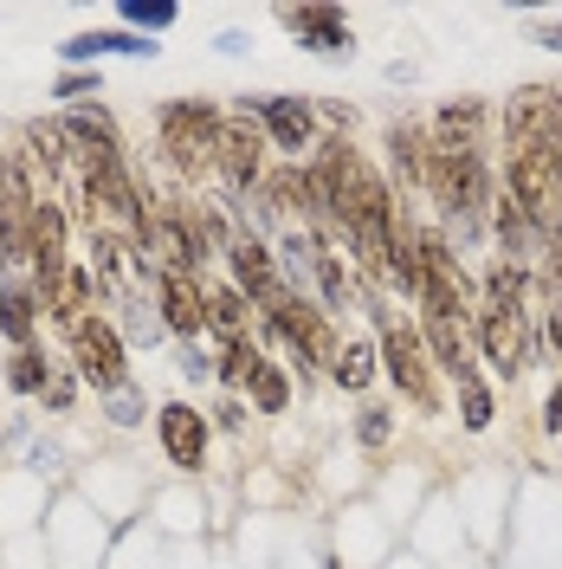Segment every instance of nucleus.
Wrapping results in <instances>:
<instances>
[{
  "mask_svg": "<svg viewBox=\"0 0 562 569\" xmlns=\"http://www.w3.org/2000/svg\"><path fill=\"white\" fill-rule=\"evenodd\" d=\"M33 323H39V298L20 291V284H7V291H0V337H7L13 350H33Z\"/></svg>",
  "mask_w": 562,
  "mask_h": 569,
  "instance_id": "nucleus-20",
  "label": "nucleus"
},
{
  "mask_svg": "<svg viewBox=\"0 0 562 569\" xmlns=\"http://www.w3.org/2000/svg\"><path fill=\"white\" fill-rule=\"evenodd\" d=\"M91 298H98V272H91V266H66V279L52 284L39 305H46V318H59L71 330V323L91 318Z\"/></svg>",
  "mask_w": 562,
  "mask_h": 569,
  "instance_id": "nucleus-17",
  "label": "nucleus"
},
{
  "mask_svg": "<svg viewBox=\"0 0 562 569\" xmlns=\"http://www.w3.org/2000/svg\"><path fill=\"white\" fill-rule=\"evenodd\" d=\"M33 213H39L33 156L27 149H7L0 156V259H27V247H33Z\"/></svg>",
  "mask_w": 562,
  "mask_h": 569,
  "instance_id": "nucleus-3",
  "label": "nucleus"
},
{
  "mask_svg": "<svg viewBox=\"0 0 562 569\" xmlns=\"http://www.w3.org/2000/svg\"><path fill=\"white\" fill-rule=\"evenodd\" d=\"M7 382H13L20 395H46V389H52L46 356H39V350H13V362H7Z\"/></svg>",
  "mask_w": 562,
  "mask_h": 569,
  "instance_id": "nucleus-27",
  "label": "nucleus"
},
{
  "mask_svg": "<svg viewBox=\"0 0 562 569\" xmlns=\"http://www.w3.org/2000/svg\"><path fill=\"white\" fill-rule=\"evenodd\" d=\"M71 59H98V52H155L149 39H130V33H78L66 46Z\"/></svg>",
  "mask_w": 562,
  "mask_h": 569,
  "instance_id": "nucleus-26",
  "label": "nucleus"
},
{
  "mask_svg": "<svg viewBox=\"0 0 562 569\" xmlns=\"http://www.w3.org/2000/svg\"><path fill=\"white\" fill-rule=\"evenodd\" d=\"M388 149H394V169L414 181V188H426V176H433V137H426L421 123H394L388 130Z\"/></svg>",
  "mask_w": 562,
  "mask_h": 569,
  "instance_id": "nucleus-19",
  "label": "nucleus"
},
{
  "mask_svg": "<svg viewBox=\"0 0 562 569\" xmlns=\"http://www.w3.org/2000/svg\"><path fill=\"white\" fill-rule=\"evenodd\" d=\"M247 389H252V408H259V415H284V408H291V376H284L272 356H259V369H252Z\"/></svg>",
  "mask_w": 562,
  "mask_h": 569,
  "instance_id": "nucleus-24",
  "label": "nucleus"
},
{
  "mask_svg": "<svg viewBox=\"0 0 562 569\" xmlns=\"http://www.w3.org/2000/svg\"><path fill=\"white\" fill-rule=\"evenodd\" d=\"M123 20H137V27H169V20H175V7H123Z\"/></svg>",
  "mask_w": 562,
  "mask_h": 569,
  "instance_id": "nucleus-30",
  "label": "nucleus"
},
{
  "mask_svg": "<svg viewBox=\"0 0 562 569\" xmlns=\"http://www.w3.org/2000/svg\"><path fill=\"white\" fill-rule=\"evenodd\" d=\"M162 149H169V162H175L181 176H208L213 162H220V123H227V110H213L208 98H175V104H162Z\"/></svg>",
  "mask_w": 562,
  "mask_h": 569,
  "instance_id": "nucleus-1",
  "label": "nucleus"
},
{
  "mask_svg": "<svg viewBox=\"0 0 562 569\" xmlns=\"http://www.w3.org/2000/svg\"><path fill=\"white\" fill-rule=\"evenodd\" d=\"M543 427H550V433H562V382L550 389V401H543Z\"/></svg>",
  "mask_w": 562,
  "mask_h": 569,
  "instance_id": "nucleus-31",
  "label": "nucleus"
},
{
  "mask_svg": "<svg viewBox=\"0 0 562 569\" xmlns=\"http://www.w3.org/2000/svg\"><path fill=\"white\" fill-rule=\"evenodd\" d=\"M421 337H426V356H433L453 382L472 376V323L459 318V311H421Z\"/></svg>",
  "mask_w": 562,
  "mask_h": 569,
  "instance_id": "nucleus-13",
  "label": "nucleus"
},
{
  "mask_svg": "<svg viewBox=\"0 0 562 569\" xmlns=\"http://www.w3.org/2000/svg\"><path fill=\"white\" fill-rule=\"evenodd\" d=\"M284 252H291V259H298V266L317 279V291H323V305H330V311H350V305H355L350 266H343V252L330 247L323 233H311V227H304V233H291V247H284Z\"/></svg>",
  "mask_w": 562,
  "mask_h": 569,
  "instance_id": "nucleus-7",
  "label": "nucleus"
},
{
  "mask_svg": "<svg viewBox=\"0 0 562 569\" xmlns=\"http://www.w3.org/2000/svg\"><path fill=\"white\" fill-rule=\"evenodd\" d=\"M265 149H272V142H265V130L252 123L247 110H227V123H220V162H213V169H220V181H227L233 194H247V188L265 181Z\"/></svg>",
  "mask_w": 562,
  "mask_h": 569,
  "instance_id": "nucleus-5",
  "label": "nucleus"
},
{
  "mask_svg": "<svg viewBox=\"0 0 562 569\" xmlns=\"http://www.w3.org/2000/svg\"><path fill=\"white\" fill-rule=\"evenodd\" d=\"M27 156H33L46 176H66V162H71L66 123H52V117H33V123H27Z\"/></svg>",
  "mask_w": 562,
  "mask_h": 569,
  "instance_id": "nucleus-22",
  "label": "nucleus"
},
{
  "mask_svg": "<svg viewBox=\"0 0 562 569\" xmlns=\"http://www.w3.org/2000/svg\"><path fill=\"white\" fill-rule=\"evenodd\" d=\"M71 362L91 389H117L123 382V337L110 330L104 318H84L71 323Z\"/></svg>",
  "mask_w": 562,
  "mask_h": 569,
  "instance_id": "nucleus-8",
  "label": "nucleus"
},
{
  "mask_svg": "<svg viewBox=\"0 0 562 569\" xmlns=\"http://www.w3.org/2000/svg\"><path fill=\"white\" fill-rule=\"evenodd\" d=\"M27 259H33L39 298L66 279L71 259H66V208H59V201H39V213H33V247H27Z\"/></svg>",
  "mask_w": 562,
  "mask_h": 569,
  "instance_id": "nucleus-11",
  "label": "nucleus"
},
{
  "mask_svg": "<svg viewBox=\"0 0 562 569\" xmlns=\"http://www.w3.org/2000/svg\"><path fill=\"white\" fill-rule=\"evenodd\" d=\"M279 20H284V33H298L311 52H343L350 46V20L337 7H284Z\"/></svg>",
  "mask_w": 562,
  "mask_h": 569,
  "instance_id": "nucleus-15",
  "label": "nucleus"
},
{
  "mask_svg": "<svg viewBox=\"0 0 562 569\" xmlns=\"http://www.w3.org/2000/svg\"><path fill=\"white\" fill-rule=\"evenodd\" d=\"M388 427H394V415H388V408H362V415H355V440H362V447H382Z\"/></svg>",
  "mask_w": 562,
  "mask_h": 569,
  "instance_id": "nucleus-29",
  "label": "nucleus"
},
{
  "mask_svg": "<svg viewBox=\"0 0 562 569\" xmlns=\"http://www.w3.org/2000/svg\"><path fill=\"white\" fill-rule=\"evenodd\" d=\"M369 311H375V323H382V343H375V350H382V369L394 376V389L408 395L414 408H426V415H433V408H440V389H433V369H426L433 356H426L421 323L394 318L388 305H369Z\"/></svg>",
  "mask_w": 562,
  "mask_h": 569,
  "instance_id": "nucleus-2",
  "label": "nucleus"
},
{
  "mask_svg": "<svg viewBox=\"0 0 562 569\" xmlns=\"http://www.w3.org/2000/svg\"><path fill=\"white\" fill-rule=\"evenodd\" d=\"M459 421L472 427V433H485V427H492V389L479 382V369L459 382Z\"/></svg>",
  "mask_w": 562,
  "mask_h": 569,
  "instance_id": "nucleus-25",
  "label": "nucleus"
},
{
  "mask_svg": "<svg viewBox=\"0 0 562 569\" xmlns=\"http://www.w3.org/2000/svg\"><path fill=\"white\" fill-rule=\"evenodd\" d=\"M504 149H543L562 156V91L556 84H524L504 104Z\"/></svg>",
  "mask_w": 562,
  "mask_h": 569,
  "instance_id": "nucleus-4",
  "label": "nucleus"
},
{
  "mask_svg": "<svg viewBox=\"0 0 562 569\" xmlns=\"http://www.w3.org/2000/svg\"><path fill=\"white\" fill-rule=\"evenodd\" d=\"M220 382H252V369H259V343H220Z\"/></svg>",
  "mask_w": 562,
  "mask_h": 569,
  "instance_id": "nucleus-28",
  "label": "nucleus"
},
{
  "mask_svg": "<svg viewBox=\"0 0 562 569\" xmlns=\"http://www.w3.org/2000/svg\"><path fill=\"white\" fill-rule=\"evenodd\" d=\"M524 298H530V272L524 266H511V259H498L492 272H485V311H511V318H524Z\"/></svg>",
  "mask_w": 562,
  "mask_h": 569,
  "instance_id": "nucleus-23",
  "label": "nucleus"
},
{
  "mask_svg": "<svg viewBox=\"0 0 562 569\" xmlns=\"http://www.w3.org/2000/svg\"><path fill=\"white\" fill-rule=\"evenodd\" d=\"M247 117L265 130L272 149H284V156L317 149V110L304 104V98H247Z\"/></svg>",
  "mask_w": 562,
  "mask_h": 569,
  "instance_id": "nucleus-6",
  "label": "nucleus"
},
{
  "mask_svg": "<svg viewBox=\"0 0 562 569\" xmlns=\"http://www.w3.org/2000/svg\"><path fill=\"white\" fill-rule=\"evenodd\" d=\"M472 337H479V350H485V362H492L498 376H518L530 362V330H524V318H511V311H479Z\"/></svg>",
  "mask_w": 562,
  "mask_h": 569,
  "instance_id": "nucleus-12",
  "label": "nucleus"
},
{
  "mask_svg": "<svg viewBox=\"0 0 562 569\" xmlns=\"http://www.w3.org/2000/svg\"><path fill=\"white\" fill-rule=\"evenodd\" d=\"M227 266H233V284L247 291L259 311H272V305L284 298L279 266H272V252L259 247V240H227Z\"/></svg>",
  "mask_w": 562,
  "mask_h": 569,
  "instance_id": "nucleus-14",
  "label": "nucleus"
},
{
  "mask_svg": "<svg viewBox=\"0 0 562 569\" xmlns=\"http://www.w3.org/2000/svg\"><path fill=\"white\" fill-rule=\"evenodd\" d=\"M208 337H220V343H252V298L240 284H208Z\"/></svg>",
  "mask_w": 562,
  "mask_h": 569,
  "instance_id": "nucleus-16",
  "label": "nucleus"
},
{
  "mask_svg": "<svg viewBox=\"0 0 562 569\" xmlns=\"http://www.w3.org/2000/svg\"><path fill=\"white\" fill-rule=\"evenodd\" d=\"M155 440H162V453H169L181 472H201V466H208V415L188 408V401H169V408L155 415Z\"/></svg>",
  "mask_w": 562,
  "mask_h": 569,
  "instance_id": "nucleus-9",
  "label": "nucleus"
},
{
  "mask_svg": "<svg viewBox=\"0 0 562 569\" xmlns=\"http://www.w3.org/2000/svg\"><path fill=\"white\" fill-rule=\"evenodd\" d=\"M155 298H162V323L175 330V337H201L208 330V284L188 279V272H155Z\"/></svg>",
  "mask_w": 562,
  "mask_h": 569,
  "instance_id": "nucleus-10",
  "label": "nucleus"
},
{
  "mask_svg": "<svg viewBox=\"0 0 562 569\" xmlns=\"http://www.w3.org/2000/svg\"><path fill=\"white\" fill-rule=\"evenodd\" d=\"M375 356H382V350H375V343H362V337L343 343V350L330 356V382H337V389H350V395H362L369 382H375V369H382Z\"/></svg>",
  "mask_w": 562,
  "mask_h": 569,
  "instance_id": "nucleus-21",
  "label": "nucleus"
},
{
  "mask_svg": "<svg viewBox=\"0 0 562 569\" xmlns=\"http://www.w3.org/2000/svg\"><path fill=\"white\" fill-rule=\"evenodd\" d=\"M433 142H440V149H485V104H479V98L440 104V117H433Z\"/></svg>",
  "mask_w": 562,
  "mask_h": 569,
  "instance_id": "nucleus-18",
  "label": "nucleus"
}]
</instances>
